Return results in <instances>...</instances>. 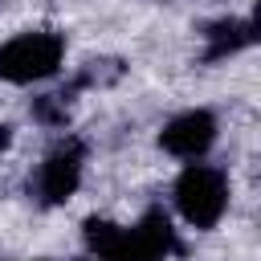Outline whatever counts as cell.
<instances>
[{"mask_svg":"<svg viewBox=\"0 0 261 261\" xmlns=\"http://www.w3.org/2000/svg\"><path fill=\"white\" fill-rule=\"evenodd\" d=\"M86 241H90L98 261H163L175 249V228L155 208L135 228H114V224L90 220L86 224Z\"/></svg>","mask_w":261,"mask_h":261,"instance_id":"cell-1","label":"cell"},{"mask_svg":"<svg viewBox=\"0 0 261 261\" xmlns=\"http://www.w3.org/2000/svg\"><path fill=\"white\" fill-rule=\"evenodd\" d=\"M175 204L192 228H212L228 208L224 171H216L208 163H188L184 175L175 179Z\"/></svg>","mask_w":261,"mask_h":261,"instance_id":"cell-2","label":"cell"},{"mask_svg":"<svg viewBox=\"0 0 261 261\" xmlns=\"http://www.w3.org/2000/svg\"><path fill=\"white\" fill-rule=\"evenodd\" d=\"M65 41L57 33H20L0 49V77L8 82H41L57 73Z\"/></svg>","mask_w":261,"mask_h":261,"instance_id":"cell-3","label":"cell"},{"mask_svg":"<svg viewBox=\"0 0 261 261\" xmlns=\"http://www.w3.org/2000/svg\"><path fill=\"white\" fill-rule=\"evenodd\" d=\"M212 139H216V118L208 110H184L159 135L163 151H171L175 159H200L212 147Z\"/></svg>","mask_w":261,"mask_h":261,"instance_id":"cell-4","label":"cell"},{"mask_svg":"<svg viewBox=\"0 0 261 261\" xmlns=\"http://www.w3.org/2000/svg\"><path fill=\"white\" fill-rule=\"evenodd\" d=\"M82 179V147L77 143H61L41 167H37V196L45 204H61L73 196Z\"/></svg>","mask_w":261,"mask_h":261,"instance_id":"cell-5","label":"cell"},{"mask_svg":"<svg viewBox=\"0 0 261 261\" xmlns=\"http://www.w3.org/2000/svg\"><path fill=\"white\" fill-rule=\"evenodd\" d=\"M253 41V20H216L208 29V57H228Z\"/></svg>","mask_w":261,"mask_h":261,"instance_id":"cell-6","label":"cell"},{"mask_svg":"<svg viewBox=\"0 0 261 261\" xmlns=\"http://www.w3.org/2000/svg\"><path fill=\"white\" fill-rule=\"evenodd\" d=\"M0 143H8V126L4 122H0Z\"/></svg>","mask_w":261,"mask_h":261,"instance_id":"cell-7","label":"cell"}]
</instances>
